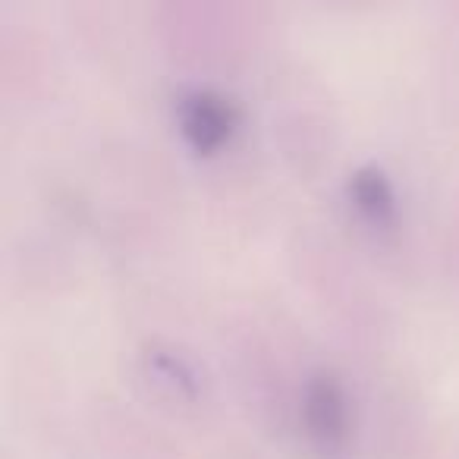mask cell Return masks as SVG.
Instances as JSON below:
<instances>
[{
	"label": "cell",
	"mask_w": 459,
	"mask_h": 459,
	"mask_svg": "<svg viewBox=\"0 0 459 459\" xmlns=\"http://www.w3.org/2000/svg\"><path fill=\"white\" fill-rule=\"evenodd\" d=\"M350 198L365 221L390 227L396 221V195L381 167H359L350 179Z\"/></svg>",
	"instance_id": "3"
},
{
	"label": "cell",
	"mask_w": 459,
	"mask_h": 459,
	"mask_svg": "<svg viewBox=\"0 0 459 459\" xmlns=\"http://www.w3.org/2000/svg\"><path fill=\"white\" fill-rule=\"evenodd\" d=\"M302 421H306L308 437H315L325 446H333L346 437L350 406H346L343 384H340L337 375L318 371V375L306 384V396H302Z\"/></svg>",
	"instance_id": "2"
},
{
	"label": "cell",
	"mask_w": 459,
	"mask_h": 459,
	"mask_svg": "<svg viewBox=\"0 0 459 459\" xmlns=\"http://www.w3.org/2000/svg\"><path fill=\"white\" fill-rule=\"evenodd\" d=\"M239 126V110L227 95L198 89L179 101V129L198 154H214L233 139Z\"/></svg>",
	"instance_id": "1"
}]
</instances>
